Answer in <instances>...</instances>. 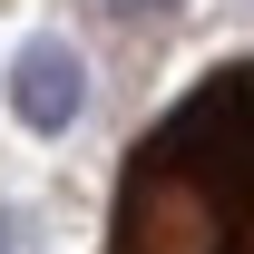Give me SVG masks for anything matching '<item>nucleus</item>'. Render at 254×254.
<instances>
[{"label":"nucleus","instance_id":"obj_2","mask_svg":"<svg viewBox=\"0 0 254 254\" xmlns=\"http://www.w3.org/2000/svg\"><path fill=\"white\" fill-rule=\"evenodd\" d=\"M68 88H78V78H68V59H59V49H39V59L20 68V108H30L39 127H59V118H68Z\"/></svg>","mask_w":254,"mask_h":254},{"label":"nucleus","instance_id":"obj_1","mask_svg":"<svg viewBox=\"0 0 254 254\" xmlns=\"http://www.w3.org/2000/svg\"><path fill=\"white\" fill-rule=\"evenodd\" d=\"M108 254H254V59H215L137 127L108 195Z\"/></svg>","mask_w":254,"mask_h":254}]
</instances>
